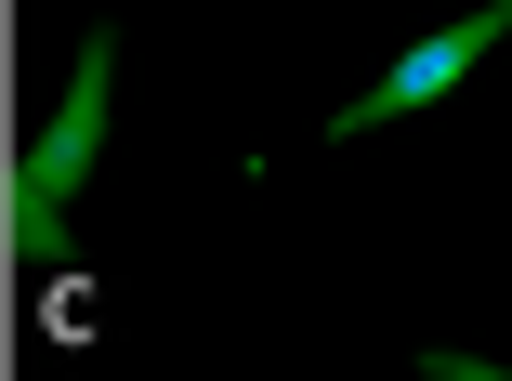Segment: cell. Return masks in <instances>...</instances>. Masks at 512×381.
Segmentation results:
<instances>
[{"label": "cell", "instance_id": "1", "mask_svg": "<svg viewBox=\"0 0 512 381\" xmlns=\"http://www.w3.org/2000/svg\"><path fill=\"white\" fill-rule=\"evenodd\" d=\"M106 92H119V27H79V66H66V92L40 106V132L14 158V250H40L66 224V198L92 184V158H106Z\"/></svg>", "mask_w": 512, "mask_h": 381}, {"label": "cell", "instance_id": "2", "mask_svg": "<svg viewBox=\"0 0 512 381\" xmlns=\"http://www.w3.org/2000/svg\"><path fill=\"white\" fill-rule=\"evenodd\" d=\"M499 40H512V0H486V14H460V27H434V40H407V53H394V66H381L368 92H355V106L329 119V132H394L407 106H434V92H447L460 66H486Z\"/></svg>", "mask_w": 512, "mask_h": 381}]
</instances>
